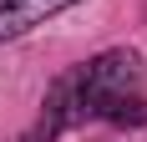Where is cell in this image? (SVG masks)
<instances>
[{"instance_id":"cell-1","label":"cell","mask_w":147,"mask_h":142,"mask_svg":"<svg viewBox=\"0 0 147 142\" xmlns=\"http://www.w3.org/2000/svg\"><path fill=\"white\" fill-rule=\"evenodd\" d=\"M66 81H71V112H76V122H86V117H102L117 97L137 91V81H142V56H137L132 46H117V51H102L96 61H86L81 71H71Z\"/></svg>"},{"instance_id":"cell-2","label":"cell","mask_w":147,"mask_h":142,"mask_svg":"<svg viewBox=\"0 0 147 142\" xmlns=\"http://www.w3.org/2000/svg\"><path fill=\"white\" fill-rule=\"evenodd\" d=\"M71 5H81V0H0V41L26 36L30 26H41V20L71 10Z\"/></svg>"},{"instance_id":"cell-3","label":"cell","mask_w":147,"mask_h":142,"mask_svg":"<svg viewBox=\"0 0 147 142\" xmlns=\"http://www.w3.org/2000/svg\"><path fill=\"white\" fill-rule=\"evenodd\" d=\"M102 117H107V122H117V127H147V101L137 97V91H127V97H117Z\"/></svg>"}]
</instances>
